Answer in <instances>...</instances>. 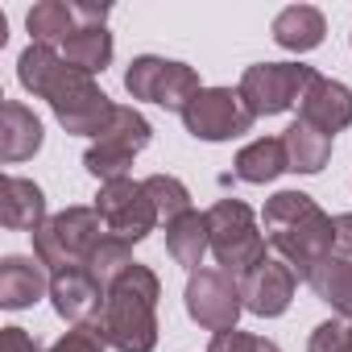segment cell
Here are the masks:
<instances>
[{"label":"cell","instance_id":"6da1fadb","mask_svg":"<svg viewBox=\"0 0 352 352\" xmlns=\"http://www.w3.org/2000/svg\"><path fill=\"white\" fill-rule=\"evenodd\" d=\"M261 232L270 249L307 282L315 265L331 257V216L307 191H278L261 208Z\"/></svg>","mask_w":352,"mask_h":352},{"label":"cell","instance_id":"7a4b0ae2","mask_svg":"<svg viewBox=\"0 0 352 352\" xmlns=\"http://www.w3.org/2000/svg\"><path fill=\"white\" fill-rule=\"evenodd\" d=\"M157 298H162V282L149 265L133 261L112 286H108V302L100 315V336L108 340V348L116 352H153L157 348Z\"/></svg>","mask_w":352,"mask_h":352},{"label":"cell","instance_id":"3957f363","mask_svg":"<svg viewBox=\"0 0 352 352\" xmlns=\"http://www.w3.org/2000/svg\"><path fill=\"white\" fill-rule=\"evenodd\" d=\"M104 236H108V228L96 208H63L34 232V257L50 274L83 270Z\"/></svg>","mask_w":352,"mask_h":352},{"label":"cell","instance_id":"277c9868","mask_svg":"<svg viewBox=\"0 0 352 352\" xmlns=\"http://www.w3.org/2000/svg\"><path fill=\"white\" fill-rule=\"evenodd\" d=\"M208 228H212V253L216 265L232 278H245L253 265L265 261V232L253 216L249 204L241 199H216L208 208Z\"/></svg>","mask_w":352,"mask_h":352},{"label":"cell","instance_id":"5b68a950","mask_svg":"<svg viewBox=\"0 0 352 352\" xmlns=\"http://www.w3.org/2000/svg\"><path fill=\"white\" fill-rule=\"evenodd\" d=\"M42 100L50 104L54 120H58L67 133H75V137H100V133L108 129L112 112H116V104L100 91L96 75L75 71V67H67V63H63L58 75L50 79V87H46Z\"/></svg>","mask_w":352,"mask_h":352},{"label":"cell","instance_id":"8992f818","mask_svg":"<svg viewBox=\"0 0 352 352\" xmlns=\"http://www.w3.org/2000/svg\"><path fill=\"white\" fill-rule=\"evenodd\" d=\"M153 141V124L133 108V104H116L108 129L87 145L83 153V170L100 183H112V179H129V166L133 157Z\"/></svg>","mask_w":352,"mask_h":352},{"label":"cell","instance_id":"52a82bcc","mask_svg":"<svg viewBox=\"0 0 352 352\" xmlns=\"http://www.w3.org/2000/svg\"><path fill=\"white\" fill-rule=\"evenodd\" d=\"M124 91L133 100H145V104H157L166 112L183 116V108L204 91V83H199V71L187 63H174L162 54H141L124 71Z\"/></svg>","mask_w":352,"mask_h":352},{"label":"cell","instance_id":"ba28073f","mask_svg":"<svg viewBox=\"0 0 352 352\" xmlns=\"http://www.w3.org/2000/svg\"><path fill=\"white\" fill-rule=\"evenodd\" d=\"M315 67L302 63H253L241 75V100L249 104L253 116H282L294 104H302L307 87L315 83Z\"/></svg>","mask_w":352,"mask_h":352},{"label":"cell","instance_id":"9c48e42d","mask_svg":"<svg viewBox=\"0 0 352 352\" xmlns=\"http://www.w3.org/2000/svg\"><path fill=\"white\" fill-rule=\"evenodd\" d=\"M183 302H187V315L208 327L212 336L216 331H232L241 311H245V298H241V278L224 274L220 265H204L187 278V290H183Z\"/></svg>","mask_w":352,"mask_h":352},{"label":"cell","instance_id":"30bf717a","mask_svg":"<svg viewBox=\"0 0 352 352\" xmlns=\"http://www.w3.org/2000/svg\"><path fill=\"white\" fill-rule=\"evenodd\" d=\"M96 212L108 228V236H120L129 245L145 241L153 228H157V208L145 191V183L137 179H112V183H100V195H96Z\"/></svg>","mask_w":352,"mask_h":352},{"label":"cell","instance_id":"8fae6325","mask_svg":"<svg viewBox=\"0 0 352 352\" xmlns=\"http://www.w3.org/2000/svg\"><path fill=\"white\" fill-rule=\"evenodd\" d=\"M253 112L249 104L241 100V91L232 87H204L187 108H183V124L195 141H232V137H245L253 129Z\"/></svg>","mask_w":352,"mask_h":352},{"label":"cell","instance_id":"7c38bea8","mask_svg":"<svg viewBox=\"0 0 352 352\" xmlns=\"http://www.w3.org/2000/svg\"><path fill=\"white\" fill-rule=\"evenodd\" d=\"M294 290H298V274H294L282 257H265L261 265H253V270L241 278L245 311H253V315H261V319L286 315L290 302H294Z\"/></svg>","mask_w":352,"mask_h":352},{"label":"cell","instance_id":"4fadbf2b","mask_svg":"<svg viewBox=\"0 0 352 352\" xmlns=\"http://www.w3.org/2000/svg\"><path fill=\"white\" fill-rule=\"evenodd\" d=\"M50 302H54V315L67 319L71 327H96L104 315L108 290L87 270H63L50 278Z\"/></svg>","mask_w":352,"mask_h":352},{"label":"cell","instance_id":"5bb4252c","mask_svg":"<svg viewBox=\"0 0 352 352\" xmlns=\"http://www.w3.org/2000/svg\"><path fill=\"white\" fill-rule=\"evenodd\" d=\"M298 116L307 124H315L319 133L336 137L340 129L352 124V87L340 83V79H327V75H315V83L307 87L302 104H298Z\"/></svg>","mask_w":352,"mask_h":352},{"label":"cell","instance_id":"9a60e30c","mask_svg":"<svg viewBox=\"0 0 352 352\" xmlns=\"http://www.w3.org/2000/svg\"><path fill=\"white\" fill-rule=\"evenodd\" d=\"M50 278L54 274L38 257H21V253L5 257V261H0V307H5V311L34 307L38 298L50 294Z\"/></svg>","mask_w":352,"mask_h":352},{"label":"cell","instance_id":"2e32d148","mask_svg":"<svg viewBox=\"0 0 352 352\" xmlns=\"http://www.w3.org/2000/svg\"><path fill=\"white\" fill-rule=\"evenodd\" d=\"M46 195L34 179H21V174H5L0 183V224L9 232H38L46 224Z\"/></svg>","mask_w":352,"mask_h":352},{"label":"cell","instance_id":"e0dca14e","mask_svg":"<svg viewBox=\"0 0 352 352\" xmlns=\"http://www.w3.org/2000/svg\"><path fill=\"white\" fill-rule=\"evenodd\" d=\"M42 141H46V133H42V120L34 108H25L21 100L0 104V162L17 166V162L34 157L42 149Z\"/></svg>","mask_w":352,"mask_h":352},{"label":"cell","instance_id":"ac0fdd59","mask_svg":"<svg viewBox=\"0 0 352 352\" xmlns=\"http://www.w3.org/2000/svg\"><path fill=\"white\" fill-rule=\"evenodd\" d=\"M212 249V228H208V212H187L179 220L166 224V253L174 257V265H183L187 274L204 270V253Z\"/></svg>","mask_w":352,"mask_h":352},{"label":"cell","instance_id":"d6986e66","mask_svg":"<svg viewBox=\"0 0 352 352\" xmlns=\"http://www.w3.org/2000/svg\"><path fill=\"white\" fill-rule=\"evenodd\" d=\"M323 38H327V21L311 5H290V9H282L274 17V42L282 50H290V54L315 50V46H323Z\"/></svg>","mask_w":352,"mask_h":352},{"label":"cell","instance_id":"ffe728a7","mask_svg":"<svg viewBox=\"0 0 352 352\" xmlns=\"http://www.w3.org/2000/svg\"><path fill=\"white\" fill-rule=\"evenodd\" d=\"M232 170H236V179H241V183H253V187L274 183L278 174L290 170V157H286L282 137H257V141H249V145L236 153Z\"/></svg>","mask_w":352,"mask_h":352},{"label":"cell","instance_id":"44dd1931","mask_svg":"<svg viewBox=\"0 0 352 352\" xmlns=\"http://www.w3.org/2000/svg\"><path fill=\"white\" fill-rule=\"evenodd\" d=\"M282 145H286V157H290L294 174H319L331 162V137L319 133L315 124H307L302 116L290 120V129L282 133Z\"/></svg>","mask_w":352,"mask_h":352},{"label":"cell","instance_id":"7402d4cb","mask_svg":"<svg viewBox=\"0 0 352 352\" xmlns=\"http://www.w3.org/2000/svg\"><path fill=\"white\" fill-rule=\"evenodd\" d=\"M63 63L75 67V71H87V75H104L108 63H112V34L108 25H96V30H75L63 46H58Z\"/></svg>","mask_w":352,"mask_h":352},{"label":"cell","instance_id":"603a6c76","mask_svg":"<svg viewBox=\"0 0 352 352\" xmlns=\"http://www.w3.org/2000/svg\"><path fill=\"white\" fill-rule=\"evenodd\" d=\"M25 30H30V42H38V46H63L79 30L71 0H38L25 13Z\"/></svg>","mask_w":352,"mask_h":352},{"label":"cell","instance_id":"cb8c5ba5","mask_svg":"<svg viewBox=\"0 0 352 352\" xmlns=\"http://www.w3.org/2000/svg\"><path fill=\"white\" fill-rule=\"evenodd\" d=\"M311 290L340 315V319H352V261L344 257H327L323 265L311 270Z\"/></svg>","mask_w":352,"mask_h":352},{"label":"cell","instance_id":"d4e9b609","mask_svg":"<svg viewBox=\"0 0 352 352\" xmlns=\"http://www.w3.org/2000/svg\"><path fill=\"white\" fill-rule=\"evenodd\" d=\"M58 67H63V54H58V46H38V42H30L25 50H21V58H17V83L30 91V96H46V87H50V79L58 75Z\"/></svg>","mask_w":352,"mask_h":352},{"label":"cell","instance_id":"484cf974","mask_svg":"<svg viewBox=\"0 0 352 352\" xmlns=\"http://www.w3.org/2000/svg\"><path fill=\"white\" fill-rule=\"evenodd\" d=\"M129 265H133V245H129V241H120V236H104V241L96 245V253L87 257V265H83V270H87V274L108 290V286L129 270Z\"/></svg>","mask_w":352,"mask_h":352},{"label":"cell","instance_id":"4316f807","mask_svg":"<svg viewBox=\"0 0 352 352\" xmlns=\"http://www.w3.org/2000/svg\"><path fill=\"white\" fill-rule=\"evenodd\" d=\"M141 183H145V191H149V199H153V208L166 224L191 212V191H187L183 179H174V174H149Z\"/></svg>","mask_w":352,"mask_h":352},{"label":"cell","instance_id":"83f0119b","mask_svg":"<svg viewBox=\"0 0 352 352\" xmlns=\"http://www.w3.org/2000/svg\"><path fill=\"white\" fill-rule=\"evenodd\" d=\"M307 352H352V319H327L311 331Z\"/></svg>","mask_w":352,"mask_h":352},{"label":"cell","instance_id":"f1b7e54d","mask_svg":"<svg viewBox=\"0 0 352 352\" xmlns=\"http://www.w3.org/2000/svg\"><path fill=\"white\" fill-rule=\"evenodd\" d=\"M208 352H282V348L274 340H265V336H253V331L232 327V331H216L212 344H208Z\"/></svg>","mask_w":352,"mask_h":352},{"label":"cell","instance_id":"f546056e","mask_svg":"<svg viewBox=\"0 0 352 352\" xmlns=\"http://www.w3.org/2000/svg\"><path fill=\"white\" fill-rule=\"evenodd\" d=\"M104 348H108V340L100 336V327H71L42 352H104Z\"/></svg>","mask_w":352,"mask_h":352},{"label":"cell","instance_id":"4dcf8cb0","mask_svg":"<svg viewBox=\"0 0 352 352\" xmlns=\"http://www.w3.org/2000/svg\"><path fill=\"white\" fill-rule=\"evenodd\" d=\"M331 257L352 261V212L331 216Z\"/></svg>","mask_w":352,"mask_h":352},{"label":"cell","instance_id":"1f68e13d","mask_svg":"<svg viewBox=\"0 0 352 352\" xmlns=\"http://www.w3.org/2000/svg\"><path fill=\"white\" fill-rule=\"evenodd\" d=\"M71 13H75V25L79 30H96V25H104L108 21V5H96V0H71Z\"/></svg>","mask_w":352,"mask_h":352},{"label":"cell","instance_id":"d6a6232c","mask_svg":"<svg viewBox=\"0 0 352 352\" xmlns=\"http://www.w3.org/2000/svg\"><path fill=\"white\" fill-rule=\"evenodd\" d=\"M5 352H42L25 327H5Z\"/></svg>","mask_w":352,"mask_h":352}]
</instances>
